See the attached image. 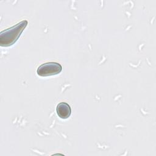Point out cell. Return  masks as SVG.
<instances>
[{
  "label": "cell",
  "mask_w": 156,
  "mask_h": 156,
  "mask_svg": "<svg viewBox=\"0 0 156 156\" xmlns=\"http://www.w3.org/2000/svg\"><path fill=\"white\" fill-rule=\"evenodd\" d=\"M62 66L56 62H48L41 65L37 70V74L40 76L55 75L61 72Z\"/></svg>",
  "instance_id": "7a4b0ae2"
},
{
  "label": "cell",
  "mask_w": 156,
  "mask_h": 156,
  "mask_svg": "<svg viewBox=\"0 0 156 156\" xmlns=\"http://www.w3.org/2000/svg\"><path fill=\"white\" fill-rule=\"evenodd\" d=\"M57 113L62 119H66L69 117L71 112L70 106L66 102H60L57 105Z\"/></svg>",
  "instance_id": "3957f363"
},
{
  "label": "cell",
  "mask_w": 156,
  "mask_h": 156,
  "mask_svg": "<svg viewBox=\"0 0 156 156\" xmlns=\"http://www.w3.org/2000/svg\"><path fill=\"white\" fill-rule=\"evenodd\" d=\"M27 21L23 20L15 26L8 28L0 33V45L9 46L14 44L27 25Z\"/></svg>",
  "instance_id": "6da1fadb"
}]
</instances>
